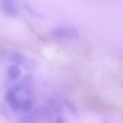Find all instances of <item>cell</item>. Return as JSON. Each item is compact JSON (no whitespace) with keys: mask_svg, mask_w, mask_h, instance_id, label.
<instances>
[{"mask_svg":"<svg viewBox=\"0 0 123 123\" xmlns=\"http://www.w3.org/2000/svg\"><path fill=\"white\" fill-rule=\"evenodd\" d=\"M10 104L11 108L13 111H16L20 108V103L19 102L17 98L12 101Z\"/></svg>","mask_w":123,"mask_h":123,"instance_id":"obj_11","label":"cell"},{"mask_svg":"<svg viewBox=\"0 0 123 123\" xmlns=\"http://www.w3.org/2000/svg\"><path fill=\"white\" fill-rule=\"evenodd\" d=\"M49 103L52 108L57 113H62L63 112V108L62 104L56 100L51 99L49 100Z\"/></svg>","mask_w":123,"mask_h":123,"instance_id":"obj_7","label":"cell"},{"mask_svg":"<svg viewBox=\"0 0 123 123\" xmlns=\"http://www.w3.org/2000/svg\"><path fill=\"white\" fill-rule=\"evenodd\" d=\"M32 106V101L30 99H26L20 103L19 109H20L23 111L28 112L31 110Z\"/></svg>","mask_w":123,"mask_h":123,"instance_id":"obj_6","label":"cell"},{"mask_svg":"<svg viewBox=\"0 0 123 123\" xmlns=\"http://www.w3.org/2000/svg\"><path fill=\"white\" fill-rule=\"evenodd\" d=\"M15 92H16L12 89H10L7 91L5 96V100L6 101L10 103L12 101L16 98Z\"/></svg>","mask_w":123,"mask_h":123,"instance_id":"obj_8","label":"cell"},{"mask_svg":"<svg viewBox=\"0 0 123 123\" xmlns=\"http://www.w3.org/2000/svg\"><path fill=\"white\" fill-rule=\"evenodd\" d=\"M10 59L13 62L18 64H23L25 60L22 54L15 52L12 53L10 56Z\"/></svg>","mask_w":123,"mask_h":123,"instance_id":"obj_5","label":"cell"},{"mask_svg":"<svg viewBox=\"0 0 123 123\" xmlns=\"http://www.w3.org/2000/svg\"><path fill=\"white\" fill-rule=\"evenodd\" d=\"M64 101L65 105L68 107L72 113L74 115H76L77 112V109L74 103L68 98H64Z\"/></svg>","mask_w":123,"mask_h":123,"instance_id":"obj_9","label":"cell"},{"mask_svg":"<svg viewBox=\"0 0 123 123\" xmlns=\"http://www.w3.org/2000/svg\"><path fill=\"white\" fill-rule=\"evenodd\" d=\"M7 73L8 75L10 78L12 79H16L20 76L21 70L18 66L12 65L8 68Z\"/></svg>","mask_w":123,"mask_h":123,"instance_id":"obj_3","label":"cell"},{"mask_svg":"<svg viewBox=\"0 0 123 123\" xmlns=\"http://www.w3.org/2000/svg\"><path fill=\"white\" fill-rule=\"evenodd\" d=\"M24 7L28 12L35 17L40 18H43V15L34 11V10H33L31 7H30V6L27 3H25L24 4Z\"/></svg>","mask_w":123,"mask_h":123,"instance_id":"obj_10","label":"cell"},{"mask_svg":"<svg viewBox=\"0 0 123 123\" xmlns=\"http://www.w3.org/2000/svg\"><path fill=\"white\" fill-rule=\"evenodd\" d=\"M51 34L52 36L57 38H75L78 35L77 28L72 25L57 27Z\"/></svg>","mask_w":123,"mask_h":123,"instance_id":"obj_1","label":"cell"},{"mask_svg":"<svg viewBox=\"0 0 123 123\" xmlns=\"http://www.w3.org/2000/svg\"><path fill=\"white\" fill-rule=\"evenodd\" d=\"M64 118L60 116H58L55 119V122L57 123H62L64 122Z\"/></svg>","mask_w":123,"mask_h":123,"instance_id":"obj_13","label":"cell"},{"mask_svg":"<svg viewBox=\"0 0 123 123\" xmlns=\"http://www.w3.org/2000/svg\"><path fill=\"white\" fill-rule=\"evenodd\" d=\"M23 88V85L21 83L17 84L15 86V87L12 88L15 92H19Z\"/></svg>","mask_w":123,"mask_h":123,"instance_id":"obj_12","label":"cell"},{"mask_svg":"<svg viewBox=\"0 0 123 123\" xmlns=\"http://www.w3.org/2000/svg\"><path fill=\"white\" fill-rule=\"evenodd\" d=\"M3 106L4 105H1V104L0 105V109H1V110H0V111L2 112V114H4V116H5L6 117H8V113L5 109V108H4V110H3L4 107Z\"/></svg>","mask_w":123,"mask_h":123,"instance_id":"obj_14","label":"cell"},{"mask_svg":"<svg viewBox=\"0 0 123 123\" xmlns=\"http://www.w3.org/2000/svg\"><path fill=\"white\" fill-rule=\"evenodd\" d=\"M0 5L2 10L7 16L15 18L18 15V8L10 0H2Z\"/></svg>","mask_w":123,"mask_h":123,"instance_id":"obj_2","label":"cell"},{"mask_svg":"<svg viewBox=\"0 0 123 123\" xmlns=\"http://www.w3.org/2000/svg\"><path fill=\"white\" fill-rule=\"evenodd\" d=\"M38 117L39 116L36 111L33 113L22 117L20 121L23 123H34L37 120Z\"/></svg>","mask_w":123,"mask_h":123,"instance_id":"obj_4","label":"cell"}]
</instances>
